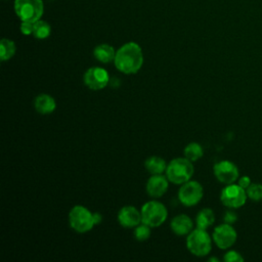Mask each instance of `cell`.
<instances>
[{"label": "cell", "mask_w": 262, "mask_h": 262, "mask_svg": "<svg viewBox=\"0 0 262 262\" xmlns=\"http://www.w3.org/2000/svg\"><path fill=\"white\" fill-rule=\"evenodd\" d=\"M84 84L91 90H101L107 86L110 75L107 71L100 67L89 68L83 75Z\"/></svg>", "instance_id": "9c48e42d"}, {"label": "cell", "mask_w": 262, "mask_h": 262, "mask_svg": "<svg viewBox=\"0 0 262 262\" xmlns=\"http://www.w3.org/2000/svg\"><path fill=\"white\" fill-rule=\"evenodd\" d=\"M247 199L248 195L246 189L239 186L237 183L226 184L220 193V201L222 204L231 209H237L244 206Z\"/></svg>", "instance_id": "ba28073f"}, {"label": "cell", "mask_w": 262, "mask_h": 262, "mask_svg": "<svg viewBox=\"0 0 262 262\" xmlns=\"http://www.w3.org/2000/svg\"><path fill=\"white\" fill-rule=\"evenodd\" d=\"M169 180L166 175L154 174L151 175L145 185L147 194L152 199H159L163 196L169 187Z\"/></svg>", "instance_id": "7c38bea8"}, {"label": "cell", "mask_w": 262, "mask_h": 262, "mask_svg": "<svg viewBox=\"0 0 262 262\" xmlns=\"http://www.w3.org/2000/svg\"><path fill=\"white\" fill-rule=\"evenodd\" d=\"M114 63L117 70L123 74L131 75L137 73L143 64L141 47L135 42L125 43L116 51Z\"/></svg>", "instance_id": "6da1fadb"}, {"label": "cell", "mask_w": 262, "mask_h": 262, "mask_svg": "<svg viewBox=\"0 0 262 262\" xmlns=\"http://www.w3.org/2000/svg\"><path fill=\"white\" fill-rule=\"evenodd\" d=\"M69 223L71 228L79 233L88 232L95 226L93 213L82 205H76L71 209Z\"/></svg>", "instance_id": "277c9868"}, {"label": "cell", "mask_w": 262, "mask_h": 262, "mask_svg": "<svg viewBox=\"0 0 262 262\" xmlns=\"http://www.w3.org/2000/svg\"><path fill=\"white\" fill-rule=\"evenodd\" d=\"M223 259L226 262H242V261H244V258L242 257V255L234 250H230V251L226 252Z\"/></svg>", "instance_id": "cb8c5ba5"}, {"label": "cell", "mask_w": 262, "mask_h": 262, "mask_svg": "<svg viewBox=\"0 0 262 262\" xmlns=\"http://www.w3.org/2000/svg\"><path fill=\"white\" fill-rule=\"evenodd\" d=\"M16 51L15 44L12 40L3 38L0 42V59L1 61L9 60Z\"/></svg>", "instance_id": "d6986e66"}, {"label": "cell", "mask_w": 262, "mask_h": 262, "mask_svg": "<svg viewBox=\"0 0 262 262\" xmlns=\"http://www.w3.org/2000/svg\"><path fill=\"white\" fill-rule=\"evenodd\" d=\"M170 227L177 235H187L193 229V222L189 216L179 214L171 220Z\"/></svg>", "instance_id": "5bb4252c"}, {"label": "cell", "mask_w": 262, "mask_h": 262, "mask_svg": "<svg viewBox=\"0 0 262 262\" xmlns=\"http://www.w3.org/2000/svg\"><path fill=\"white\" fill-rule=\"evenodd\" d=\"M118 221L123 227L133 228L141 223V212L134 206H124L118 212Z\"/></svg>", "instance_id": "4fadbf2b"}, {"label": "cell", "mask_w": 262, "mask_h": 262, "mask_svg": "<svg viewBox=\"0 0 262 262\" xmlns=\"http://www.w3.org/2000/svg\"><path fill=\"white\" fill-rule=\"evenodd\" d=\"M144 167L151 175L163 174L166 171L167 163L163 158L159 156H151L145 160Z\"/></svg>", "instance_id": "e0dca14e"}, {"label": "cell", "mask_w": 262, "mask_h": 262, "mask_svg": "<svg viewBox=\"0 0 262 262\" xmlns=\"http://www.w3.org/2000/svg\"><path fill=\"white\" fill-rule=\"evenodd\" d=\"M51 33V28L50 25L44 20H37L34 23V32L33 35L37 39H46L49 37Z\"/></svg>", "instance_id": "44dd1931"}, {"label": "cell", "mask_w": 262, "mask_h": 262, "mask_svg": "<svg viewBox=\"0 0 262 262\" xmlns=\"http://www.w3.org/2000/svg\"><path fill=\"white\" fill-rule=\"evenodd\" d=\"M209 261H218V259H217V258L212 257V258H210V259H209Z\"/></svg>", "instance_id": "f1b7e54d"}, {"label": "cell", "mask_w": 262, "mask_h": 262, "mask_svg": "<svg viewBox=\"0 0 262 262\" xmlns=\"http://www.w3.org/2000/svg\"><path fill=\"white\" fill-rule=\"evenodd\" d=\"M184 157L191 162L200 160L204 156V149L198 142H190L184 148Z\"/></svg>", "instance_id": "ffe728a7"}, {"label": "cell", "mask_w": 262, "mask_h": 262, "mask_svg": "<svg viewBox=\"0 0 262 262\" xmlns=\"http://www.w3.org/2000/svg\"><path fill=\"white\" fill-rule=\"evenodd\" d=\"M150 226H148L145 223H140L137 226L134 227V237L136 241L138 242H144L146 239L149 238L150 234H151V230H150Z\"/></svg>", "instance_id": "7402d4cb"}, {"label": "cell", "mask_w": 262, "mask_h": 262, "mask_svg": "<svg viewBox=\"0 0 262 262\" xmlns=\"http://www.w3.org/2000/svg\"><path fill=\"white\" fill-rule=\"evenodd\" d=\"M187 250L196 257H204L212 250V237L206 229L196 227L186 236Z\"/></svg>", "instance_id": "3957f363"}, {"label": "cell", "mask_w": 262, "mask_h": 262, "mask_svg": "<svg viewBox=\"0 0 262 262\" xmlns=\"http://www.w3.org/2000/svg\"><path fill=\"white\" fill-rule=\"evenodd\" d=\"M20 32L24 35H31L34 32V23L31 21H21L20 24Z\"/></svg>", "instance_id": "d4e9b609"}, {"label": "cell", "mask_w": 262, "mask_h": 262, "mask_svg": "<svg viewBox=\"0 0 262 262\" xmlns=\"http://www.w3.org/2000/svg\"><path fill=\"white\" fill-rule=\"evenodd\" d=\"M214 221H215V214L213 210L210 208L202 209L195 217L196 227L202 229H207L214 223Z\"/></svg>", "instance_id": "ac0fdd59"}, {"label": "cell", "mask_w": 262, "mask_h": 262, "mask_svg": "<svg viewBox=\"0 0 262 262\" xmlns=\"http://www.w3.org/2000/svg\"><path fill=\"white\" fill-rule=\"evenodd\" d=\"M193 165L192 162L183 158H175L167 164L166 176L168 180L174 184H183L184 182L191 179L193 175Z\"/></svg>", "instance_id": "7a4b0ae2"}, {"label": "cell", "mask_w": 262, "mask_h": 262, "mask_svg": "<svg viewBox=\"0 0 262 262\" xmlns=\"http://www.w3.org/2000/svg\"><path fill=\"white\" fill-rule=\"evenodd\" d=\"M247 195L252 201H261L262 200V184L260 183H251V185L246 189Z\"/></svg>", "instance_id": "603a6c76"}, {"label": "cell", "mask_w": 262, "mask_h": 262, "mask_svg": "<svg viewBox=\"0 0 262 262\" xmlns=\"http://www.w3.org/2000/svg\"><path fill=\"white\" fill-rule=\"evenodd\" d=\"M42 0H15L14 11L21 21L36 23L43 14Z\"/></svg>", "instance_id": "8992f818"}, {"label": "cell", "mask_w": 262, "mask_h": 262, "mask_svg": "<svg viewBox=\"0 0 262 262\" xmlns=\"http://www.w3.org/2000/svg\"><path fill=\"white\" fill-rule=\"evenodd\" d=\"M141 222L147 224L150 227H158L162 225L167 217V208L159 201L151 200L144 203L140 209Z\"/></svg>", "instance_id": "5b68a950"}, {"label": "cell", "mask_w": 262, "mask_h": 262, "mask_svg": "<svg viewBox=\"0 0 262 262\" xmlns=\"http://www.w3.org/2000/svg\"><path fill=\"white\" fill-rule=\"evenodd\" d=\"M34 107L41 115H49L55 111L56 101L51 95L42 93L36 96L34 100Z\"/></svg>", "instance_id": "9a60e30c"}, {"label": "cell", "mask_w": 262, "mask_h": 262, "mask_svg": "<svg viewBox=\"0 0 262 262\" xmlns=\"http://www.w3.org/2000/svg\"><path fill=\"white\" fill-rule=\"evenodd\" d=\"M223 220L225 223H229V224H233L236 220H237V215L233 212V211H227L224 214Z\"/></svg>", "instance_id": "484cf974"}, {"label": "cell", "mask_w": 262, "mask_h": 262, "mask_svg": "<svg viewBox=\"0 0 262 262\" xmlns=\"http://www.w3.org/2000/svg\"><path fill=\"white\" fill-rule=\"evenodd\" d=\"M93 219H94L95 225H97V224H99L102 221V216H101L100 213L95 212V213H93Z\"/></svg>", "instance_id": "83f0119b"}, {"label": "cell", "mask_w": 262, "mask_h": 262, "mask_svg": "<svg viewBox=\"0 0 262 262\" xmlns=\"http://www.w3.org/2000/svg\"><path fill=\"white\" fill-rule=\"evenodd\" d=\"M237 184L243 188L247 189L251 185V178L249 176H242L237 179Z\"/></svg>", "instance_id": "4316f807"}, {"label": "cell", "mask_w": 262, "mask_h": 262, "mask_svg": "<svg viewBox=\"0 0 262 262\" xmlns=\"http://www.w3.org/2000/svg\"><path fill=\"white\" fill-rule=\"evenodd\" d=\"M213 172L217 180L223 184H231L238 179V169L236 165L228 160L216 163L213 167Z\"/></svg>", "instance_id": "8fae6325"}, {"label": "cell", "mask_w": 262, "mask_h": 262, "mask_svg": "<svg viewBox=\"0 0 262 262\" xmlns=\"http://www.w3.org/2000/svg\"><path fill=\"white\" fill-rule=\"evenodd\" d=\"M93 55L96 60L102 62V63H108L111 61H114L116 51L113 46L110 44H99L97 45L93 50Z\"/></svg>", "instance_id": "2e32d148"}, {"label": "cell", "mask_w": 262, "mask_h": 262, "mask_svg": "<svg viewBox=\"0 0 262 262\" xmlns=\"http://www.w3.org/2000/svg\"><path fill=\"white\" fill-rule=\"evenodd\" d=\"M204 195L202 184L196 180H188L181 184L178 190V199L185 207H193L200 203Z\"/></svg>", "instance_id": "52a82bcc"}, {"label": "cell", "mask_w": 262, "mask_h": 262, "mask_svg": "<svg viewBox=\"0 0 262 262\" xmlns=\"http://www.w3.org/2000/svg\"><path fill=\"white\" fill-rule=\"evenodd\" d=\"M237 233L233 228L232 224L229 223H222L215 227L213 231V242L215 245L221 249L226 250L230 248L236 241Z\"/></svg>", "instance_id": "30bf717a"}]
</instances>
